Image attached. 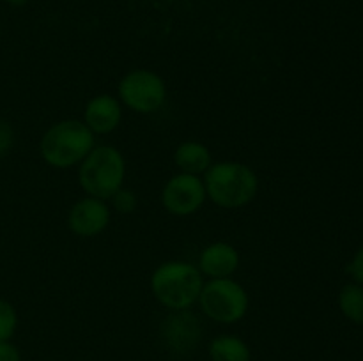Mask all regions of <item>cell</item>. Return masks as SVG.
Segmentation results:
<instances>
[{
  "instance_id": "7c38bea8",
  "label": "cell",
  "mask_w": 363,
  "mask_h": 361,
  "mask_svg": "<svg viewBox=\"0 0 363 361\" xmlns=\"http://www.w3.org/2000/svg\"><path fill=\"white\" fill-rule=\"evenodd\" d=\"M176 165L183 170V173L197 176L211 166V154L208 147L199 142H184L176 151Z\"/></svg>"
},
{
  "instance_id": "ac0fdd59",
  "label": "cell",
  "mask_w": 363,
  "mask_h": 361,
  "mask_svg": "<svg viewBox=\"0 0 363 361\" xmlns=\"http://www.w3.org/2000/svg\"><path fill=\"white\" fill-rule=\"evenodd\" d=\"M20 350L9 340H0V361H20Z\"/></svg>"
},
{
  "instance_id": "52a82bcc",
  "label": "cell",
  "mask_w": 363,
  "mask_h": 361,
  "mask_svg": "<svg viewBox=\"0 0 363 361\" xmlns=\"http://www.w3.org/2000/svg\"><path fill=\"white\" fill-rule=\"evenodd\" d=\"M206 200V186L197 176L179 173L165 184L162 202L169 212L176 216H188L197 211Z\"/></svg>"
},
{
  "instance_id": "4fadbf2b",
  "label": "cell",
  "mask_w": 363,
  "mask_h": 361,
  "mask_svg": "<svg viewBox=\"0 0 363 361\" xmlns=\"http://www.w3.org/2000/svg\"><path fill=\"white\" fill-rule=\"evenodd\" d=\"M213 361H250V349L243 340L233 335L218 336L209 347Z\"/></svg>"
},
{
  "instance_id": "9a60e30c",
  "label": "cell",
  "mask_w": 363,
  "mask_h": 361,
  "mask_svg": "<svg viewBox=\"0 0 363 361\" xmlns=\"http://www.w3.org/2000/svg\"><path fill=\"white\" fill-rule=\"evenodd\" d=\"M18 326V315L13 304L0 299V340H11Z\"/></svg>"
},
{
  "instance_id": "7a4b0ae2",
  "label": "cell",
  "mask_w": 363,
  "mask_h": 361,
  "mask_svg": "<svg viewBox=\"0 0 363 361\" xmlns=\"http://www.w3.org/2000/svg\"><path fill=\"white\" fill-rule=\"evenodd\" d=\"M202 276L195 265L172 260L158 265L152 273L151 289L156 299L167 308L184 310L191 306L202 290Z\"/></svg>"
},
{
  "instance_id": "ffe728a7",
  "label": "cell",
  "mask_w": 363,
  "mask_h": 361,
  "mask_svg": "<svg viewBox=\"0 0 363 361\" xmlns=\"http://www.w3.org/2000/svg\"><path fill=\"white\" fill-rule=\"evenodd\" d=\"M4 2L9 4V6H13V7H21V6H25L28 0H4Z\"/></svg>"
},
{
  "instance_id": "3957f363",
  "label": "cell",
  "mask_w": 363,
  "mask_h": 361,
  "mask_svg": "<svg viewBox=\"0 0 363 361\" xmlns=\"http://www.w3.org/2000/svg\"><path fill=\"white\" fill-rule=\"evenodd\" d=\"M94 149V133L80 120H62L41 138V156L55 168L77 165Z\"/></svg>"
},
{
  "instance_id": "2e32d148",
  "label": "cell",
  "mask_w": 363,
  "mask_h": 361,
  "mask_svg": "<svg viewBox=\"0 0 363 361\" xmlns=\"http://www.w3.org/2000/svg\"><path fill=\"white\" fill-rule=\"evenodd\" d=\"M113 207L119 212H131L135 207H137V197L131 190H123L121 188L119 191H116V195L112 197Z\"/></svg>"
},
{
  "instance_id": "5b68a950",
  "label": "cell",
  "mask_w": 363,
  "mask_h": 361,
  "mask_svg": "<svg viewBox=\"0 0 363 361\" xmlns=\"http://www.w3.org/2000/svg\"><path fill=\"white\" fill-rule=\"evenodd\" d=\"M199 301L209 319L216 322H236L247 314L248 296L243 287L229 278H213L202 285Z\"/></svg>"
},
{
  "instance_id": "6da1fadb",
  "label": "cell",
  "mask_w": 363,
  "mask_h": 361,
  "mask_svg": "<svg viewBox=\"0 0 363 361\" xmlns=\"http://www.w3.org/2000/svg\"><path fill=\"white\" fill-rule=\"evenodd\" d=\"M206 195L225 209L243 207L254 200L259 180L254 170L243 163H216L206 170Z\"/></svg>"
},
{
  "instance_id": "8fae6325",
  "label": "cell",
  "mask_w": 363,
  "mask_h": 361,
  "mask_svg": "<svg viewBox=\"0 0 363 361\" xmlns=\"http://www.w3.org/2000/svg\"><path fill=\"white\" fill-rule=\"evenodd\" d=\"M201 269L211 278H227L240 264L238 250L229 243H215L201 253Z\"/></svg>"
},
{
  "instance_id": "9c48e42d",
  "label": "cell",
  "mask_w": 363,
  "mask_h": 361,
  "mask_svg": "<svg viewBox=\"0 0 363 361\" xmlns=\"http://www.w3.org/2000/svg\"><path fill=\"white\" fill-rule=\"evenodd\" d=\"M162 335L170 349L176 353H186L191 347L197 345L201 338V324L197 317L188 311H181L165 319Z\"/></svg>"
},
{
  "instance_id": "e0dca14e",
  "label": "cell",
  "mask_w": 363,
  "mask_h": 361,
  "mask_svg": "<svg viewBox=\"0 0 363 361\" xmlns=\"http://www.w3.org/2000/svg\"><path fill=\"white\" fill-rule=\"evenodd\" d=\"M14 144V131L7 120L0 119V158L9 154Z\"/></svg>"
},
{
  "instance_id": "30bf717a",
  "label": "cell",
  "mask_w": 363,
  "mask_h": 361,
  "mask_svg": "<svg viewBox=\"0 0 363 361\" xmlns=\"http://www.w3.org/2000/svg\"><path fill=\"white\" fill-rule=\"evenodd\" d=\"M121 105L112 96H98L91 99L85 108V124L92 133H110L121 122Z\"/></svg>"
},
{
  "instance_id": "277c9868",
  "label": "cell",
  "mask_w": 363,
  "mask_h": 361,
  "mask_svg": "<svg viewBox=\"0 0 363 361\" xmlns=\"http://www.w3.org/2000/svg\"><path fill=\"white\" fill-rule=\"evenodd\" d=\"M126 165L116 147L99 145L84 158L80 166V184L91 197L105 200L123 188Z\"/></svg>"
},
{
  "instance_id": "8992f818",
  "label": "cell",
  "mask_w": 363,
  "mask_h": 361,
  "mask_svg": "<svg viewBox=\"0 0 363 361\" xmlns=\"http://www.w3.org/2000/svg\"><path fill=\"white\" fill-rule=\"evenodd\" d=\"M119 96L124 105L130 106L135 112L151 113L165 103L167 88L156 73L137 69L121 80Z\"/></svg>"
},
{
  "instance_id": "ba28073f",
  "label": "cell",
  "mask_w": 363,
  "mask_h": 361,
  "mask_svg": "<svg viewBox=\"0 0 363 361\" xmlns=\"http://www.w3.org/2000/svg\"><path fill=\"white\" fill-rule=\"evenodd\" d=\"M110 223V209L99 198L87 197L71 207L67 225L77 236L92 237L106 229Z\"/></svg>"
},
{
  "instance_id": "d6986e66",
  "label": "cell",
  "mask_w": 363,
  "mask_h": 361,
  "mask_svg": "<svg viewBox=\"0 0 363 361\" xmlns=\"http://www.w3.org/2000/svg\"><path fill=\"white\" fill-rule=\"evenodd\" d=\"M347 271L351 273V276H353L360 285H363V246L357 251V255H354V258L351 260Z\"/></svg>"
},
{
  "instance_id": "5bb4252c",
  "label": "cell",
  "mask_w": 363,
  "mask_h": 361,
  "mask_svg": "<svg viewBox=\"0 0 363 361\" xmlns=\"http://www.w3.org/2000/svg\"><path fill=\"white\" fill-rule=\"evenodd\" d=\"M339 304L342 314L350 321L363 324V287L360 283H350L340 290Z\"/></svg>"
}]
</instances>
